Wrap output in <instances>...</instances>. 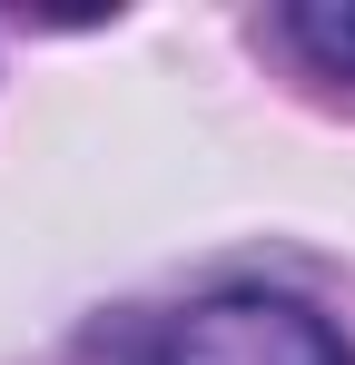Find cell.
I'll use <instances>...</instances> for the list:
<instances>
[{"instance_id": "cell-1", "label": "cell", "mask_w": 355, "mask_h": 365, "mask_svg": "<svg viewBox=\"0 0 355 365\" xmlns=\"http://www.w3.org/2000/svg\"><path fill=\"white\" fill-rule=\"evenodd\" d=\"M138 365H355V356L316 306L237 287V297H197L187 316H168Z\"/></svg>"}, {"instance_id": "cell-2", "label": "cell", "mask_w": 355, "mask_h": 365, "mask_svg": "<svg viewBox=\"0 0 355 365\" xmlns=\"http://www.w3.org/2000/svg\"><path fill=\"white\" fill-rule=\"evenodd\" d=\"M287 40H296L316 69L355 79V0H287Z\"/></svg>"}]
</instances>
